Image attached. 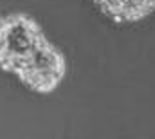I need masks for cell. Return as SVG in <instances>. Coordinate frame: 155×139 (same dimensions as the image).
I'll return each mask as SVG.
<instances>
[{
	"label": "cell",
	"mask_w": 155,
	"mask_h": 139,
	"mask_svg": "<svg viewBox=\"0 0 155 139\" xmlns=\"http://www.w3.org/2000/svg\"><path fill=\"white\" fill-rule=\"evenodd\" d=\"M47 36L41 25L25 13L0 18V69L13 72L24 65Z\"/></svg>",
	"instance_id": "obj_1"
},
{
	"label": "cell",
	"mask_w": 155,
	"mask_h": 139,
	"mask_svg": "<svg viewBox=\"0 0 155 139\" xmlns=\"http://www.w3.org/2000/svg\"><path fill=\"white\" fill-rule=\"evenodd\" d=\"M15 74L29 90L51 94L67 76V58L52 42L45 38L33 56L15 70Z\"/></svg>",
	"instance_id": "obj_2"
},
{
	"label": "cell",
	"mask_w": 155,
	"mask_h": 139,
	"mask_svg": "<svg viewBox=\"0 0 155 139\" xmlns=\"http://www.w3.org/2000/svg\"><path fill=\"white\" fill-rule=\"evenodd\" d=\"M97 9L117 24L144 20L152 15L155 0H92Z\"/></svg>",
	"instance_id": "obj_3"
}]
</instances>
